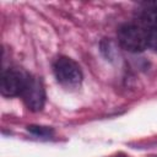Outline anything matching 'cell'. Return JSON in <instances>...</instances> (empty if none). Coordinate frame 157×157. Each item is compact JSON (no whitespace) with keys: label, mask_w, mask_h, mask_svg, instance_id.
Here are the masks:
<instances>
[{"label":"cell","mask_w":157,"mask_h":157,"mask_svg":"<svg viewBox=\"0 0 157 157\" xmlns=\"http://www.w3.org/2000/svg\"><path fill=\"white\" fill-rule=\"evenodd\" d=\"M117 34L120 47L130 53H141L147 49V32L141 25L123 23Z\"/></svg>","instance_id":"6da1fadb"},{"label":"cell","mask_w":157,"mask_h":157,"mask_svg":"<svg viewBox=\"0 0 157 157\" xmlns=\"http://www.w3.org/2000/svg\"><path fill=\"white\" fill-rule=\"evenodd\" d=\"M55 78L66 87H76L82 82V71L78 64L69 56H59L53 65Z\"/></svg>","instance_id":"7a4b0ae2"},{"label":"cell","mask_w":157,"mask_h":157,"mask_svg":"<svg viewBox=\"0 0 157 157\" xmlns=\"http://www.w3.org/2000/svg\"><path fill=\"white\" fill-rule=\"evenodd\" d=\"M29 74L20 69H4L1 72L0 92L5 97L22 96Z\"/></svg>","instance_id":"3957f363"},{"label":"cell","mask_w":157,"mask_h":157,"mask_svg":"<svg viewBox=\"0 0 157 157\" xmlns=\"http://www.w3.org/2000/svg\"><path fill=\"white\" fill-rule=\"evenodd\" d=\"M21 97L31 112H40L45 104V88L40 77L29 75Z\"/></svg>","instance_id":"277c9868"},{"label":"cell","mask_w":157,"mask_h":157,"mask_svg":"<svg viewBox=\"0 0 157 157\" xmlns=\"http://www.w3.org/2000/svg\"><path fill=\"white\" fill-rule=\"evenodd\" d=\"M140 25L146 29L157 28V9L145 7L140 13Z\"/></svg>","instance_id":"5b68a950"},{"label":"cell","mask_w":157,"mask_h":157,"mask_svg":"<svg viewBox=\"0 0 157 157\" xmlns=\"http://www.w3.org/2000/svg\"><path fill=\"white\" fill-rule=\"evenodd\" d=\"M27 130L39 137H52L54 135V129L50 126H43V125H28Z\"/></svg>","instance_id":"8992f818"},{"label":"cell","mask_w":157,"mask_h":157,"mask_svg":"<svg viewBox=\"0 0 157 157\" xmlns=\"http://www.w3.org/2000/svg\"><path fill=\"white\" fill-rule=\"evenodd\" d=\"M101 52L107 58V60H113L114 56L117 55V50H115L114 43L110 42L109 39H104V40L101 42Z\"/></svg>","instance_id":"52a82bcc"},{"label":"cell","mask_w":157,"mask_h":157,"mask_svg":"<svg viewBox=\"0 0 157 157\" xmlns=\"http://www.w3.org/2000/svg\"><path fill=\"white\" fill-rule=\"evenodd\" d=\"M146 32H147V48L157 53V28L146 29Z\"/></svg>","instance_id":"ba28073f"},{"label":"cell","mask_w":157,"mask_h":157,"mask_svg":"<svg viewBox=\"0 0 157 157\" xmlns=\"http://www.w3.org/2000/svg\"><path fill=\"white\" fill-rule=\"evenodd\" d=\"M114 157H126V156H124V155H119V156H114Z\"/></svg>","instance_id":"9c48e42d"}]
</instances>
